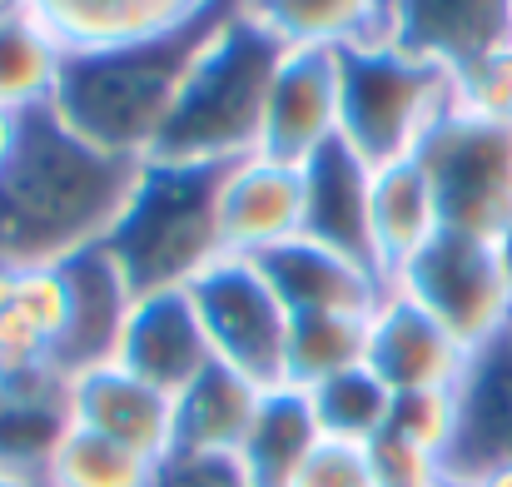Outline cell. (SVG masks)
Masks as SVG:
<instances>
[{
	"mask_svg": "<svg viewBox=\"0 0 512 487\" xmlns=\"http://www.w3.org/2000/svg\"><path fill=\"white\" fill-rule=\"evenodd\" d=\"M135 169V160H115L65 130L50 105L30 110L0 169V264L45 269L100 244L125 209Z\"/></svg>",
	"mask_w": 512,
	"mask_h": 487,
	"instance_id": "cell-1",
	"label": "cell"
},
{
	"mask_svg": "<svg viewBox=\"0 0 512 487\" xmlns=\"http://www.w3.org/2000/svg\"><path fill=\"white\" fill-rule=\"evenodd\" d=\"M244 5L249 0H209L189 20L150 40L65 55V70L50 100L55 120L115 160H150L194 60Z\"/></svg>",
	"mask_w": 512,
	"mask_h": 487,
	"instance_id": "cell-2",
	"label": "cell"
},
{
	"mask_svg": "<svg viewBox=\"0 0 512 487\" xmlns=\"http://www.w3.org/2000/svg\"><path fill=\"white\" fill-rule=\"evenodd\" d=\"M284 45L249 15V5L204 45L150 160L170 164H239L259 155L264 105L284 65Z\"/></svg>",
	"mask_w": 512,
	"mask_h": 487,
	"instance_id": "cell-3",
	"label": "cell"
},
{
	"mask_svg": "<svg viewBox=\"0 0 512 487\" xmlns=\"http://www.w3.org/2000/svg\"><path fill=\"white\" fill-rule=\"evenodd\" d=\"M219 184L224 164L140 160L125 209L105 234V249L120 259L135 299L189 289L214 259H224Z\"/></svg>",
	"mask_w": 512,
	"mask_h": 487,
	"instance_id": "cell-4",
	"label": "cell"
},
{
	"mask_svg": "<svg viewBox=\"0 0 512 487\" xmlns=\"http://www.w3.org/2000/svg\"><path fill=\"white\" fill-rule=\"evenodd\" d=\"M339 140L363 164L413 160L458 110V75L398 50L393 40L339 50Z\"/></svg>",
	"mask_w": 512,
	"mask_h": 487,
	"instance_id": "cell-5",
	"label": "cell"
},
{
	"mask_svg": "<svg viewBox=\"0 0 512 487\" xmlns=\"http://www.w3.org/2000/svg\"><path fill=\"white\" fill-rule=\"evenodd\" d=\"M413 304H423L468 353L488 348L512 328V289L498 264L493 239L443 229L418 259H408L393 279Z\"/></svg>",
	"mask_w": 512,
	"mask_h": 487,
	"instance_id": "cell-6",
	"label": "cell"
},
{
	"mask_svg": "<svg viewBox=\"0 0 512 487\" xmlns=\"http://www.w3.org/2000/svg\"><path fill=\"white\" fill-rule=\"evenodd\" d=\"M438 189L443 229L498 239L512 224V125L453 110L418 150Z\"/></svg>",
	"mask_w": 512,
	"mask_h": 487,
	"instance_id": "cell-7",
	"label": "cell"
},
{
	"mask_svg": "<svg viewBox=\"0 0 512 487\" xmlns=\"http://www.w3.org/2000/svg\"><path fill=\"white\" fill-rule=\"evenodd\" d=\"M189 299L199 309L204 338L214 348V363L234 368L254 388L284 383V348H289V309L269 289L254 259L224 254L214 259L194 284Z\"/></svg>",
	"mask_w": 512,
	"mask_h": 487,
	"instance_id": "cell-8",
	"label": "cell"
},
{
	"mask_svg": "<svg viewBox=\"0 0 512 487\" xmlns=\"http://www.w3.org/2000/svg\"><path fill=\"white\" fill-rule=\"evenodd\" d=\"M473 353L438 324L423 304L388 284L378 309L368 314V368L398 393H433L458 388L468 378Z\"/></svg>",
	"mask_w": 512,
	"mask_h": 487,
	"instance_id": "cell-9",
	"label": "cell"
},
{
	"mask_svg": "<svg viewBox=\"0 0 512 487\" xmlns=\"http://www.w3.org/2000/svg\"><path fill=\"white\" fill-rule=\"evenodd\" d=\"M60 279H65V333L55 343V368L65 378H75L85 368L115 363L120 333L130 319V304H135V289H130L120 259L100 239V244L70 254L60 264Z\"/></svg>",
	"mask_w": 512,
	"mask_h": 487,
	"instance_id": "cell-10",
	"label": "cell"
},
{
	"mask_svg": "<svg viewBox=\"0 0 512 487\" xmlns=\"http://www.w3.org/2000/svg\"><path fill=\"white\" fill-rule=\"evenodd\" d=\"M339 100V50H289L264 105L259 155L284 164L319 155L329 140H339Z\"/></svg>",
	"mask_w": 512,
	"mask_h": 487,
	"instance_id": "cell-11",
	"label": "cell"
},
{
	"mask_svg": "<svg viewBox=\"0 0 512 487\" xmlns=\"http://www.w3.org/2000/svg\"><path fill=\"white\" fill-rule=\"evenodd\" d=\"M219 234L224 254L259 259L304 234V169L269 155L224 164L219 184Z\"/></svg>",
	"mask_w": 512,
	"mask_h": 487,
	"instance_id": "cell-12",
	"label": "cell"
},
{
	"mask_svg": "<svg viewBox=\"0 0 512 487\" xmlns=\"http://www.w3.org/2000/svg\"><path fill=\"white\" fill-rule=\"evenodd\" d=\"M388 40L463 75L512 45V0H388Z\"/></svg>",
	"mask_w": 512,
	"mask_h": 487,
	"instance_id": "cell-13",
	"label": "cell"
},
{
	"mask_svg": "<svg viewBox=\"0 0 512 487\" xmlns=\"http://www.w3.org/2000/svg\"><path fill=\"white\" fill-rule=\"evenodd\" d=\"M115 363L130 368L135 378L165 388L170 398H179L209 363L214 348L204 338L199 309L189 299V289H160V294H140L130 304V319L120 333Z\"/></svg>",
	"mask_w": 512,
	"mask_h": 487,
	"instance_id": "cell-14",
	"label": "cell"
},
{
	"mask_svg": "<svg viewBox=\"0 0 512 487\" xmlns=\"http://www.w3.org/2000/svg\"><path fill=\"white\" fill-rule=\"evenodd\" d=\"M259 274L279 294V304L294 314H373L378 299L388 294V279L373 274L368 264L348 259L339 249H324L319 239L299 234L279 249H264Z\"/></svg>",
	"mask_w": 512,
	"mask_h": 487,
	"instance_id": "cell-15",
	"label": "cell"
},
{
	"mask_svg": "<svg viewBox=\"0 0 512 487\" xmlns=\"http://www.w3.org/2000/svg\"><path fill=\"white\" fill-rule=\"evenodd\" d=\"M70 423L115 438L155 463L174 453V398L120 363H100L70 378Z\"/></svg>",
	"mask_w": 512,
	"mask_h": 487,
	"instance_id": "cell-16",
	"label": "cell"
},
{
	"mask_svg": "<svg viewBox=\"0 0 512 487\" xmlns=\"http://www.w3.org/2000/svg\"><path fill=\"white\" fill-rule=\"evenodd\" d=\"M304 169V234L324 249H339L348 259H373V229H368V194H373V164H363L343 140H329L319 155L299 164Z\"/></svg>",
	"mask_w": 512,
	"mask_h": 487,
	"instance_id": "cell-17",
	"label": "cell"
},
{
	"mask_svg": "<svg viewBox=\"0 0 512 487\" xmlns=\"http://www.w3.org/2000/svg\"><path fill=\"white\" fill-rule=\"evenodd\" d=\"M512 463V328L473 353L468 378L458 383V443L448 458L453 483Z\"/></svg>",
	"mask_w": 512,
	"mask_h": 487,
	"instance_id": "cell-18",
	"label": "cell"
},
{
	"mask_svg": "<svg viewBox=\"0 0 512 487\" xmlns=\"http://www.w3.org/2000/svg\"><path fill=\"white\" fill-rule=\"evenodd\" d=\"M70 428V378L45 363L30 373H0V468L40 483L55 443Z\"/></svg>",
	"mask_w": 512,
	"mask_h": 487,
	"instance_id": "cell-19",
	"label": "cell"
},
{
	"mask_svg": "<svg viewBox=\"0 0 512 487\" xmlns=\"http://www.w3.org/2000/svg\"><path fill=\"white\" fill-rule=\"evenodd\" d=\"M368 229H373V259L378 274L393 284L408 259H418L438 234H443V209L438 189L428 179L423 160H393L373 169V194H368Z\"/></svg>",
	"mask_w": 512,
	"mask_h": 487,
	"instance_id": "cell-20",
	"label": "cell"
},
{
	"mask_svg": "<svg viewBox=\"0 0 512 487\" xmlns=\"http://www.w3.org/2000/svg\"><path fill=\"white\" fill-rule=\"evenodd\" d=\"M199 5L209 0H25V10L65 45V55L150 40L189 20Z\"/></svg>",
	"mask_w": 512,
	"mask_h": 487,
	"instance_id": "cell-21",
	"label": "cell"
},
{
	"mask_svg": "<svg viewBox=\"0 0 512 487\" xmlns=\"http://www.w3.org/2000/svg\"><path fill=\"white\" fill-rule=\"evenodd\" d=\"M284 50H353L388 40V0H249Z\"/></svg>",
	"mask_w": 512,
	"mask_h": 487,
	"instance_id": "cell-22",
	"label": "cell"
},
{
	"mask_svg": "<svg viewBox=\"0 0 512 487\" xmlns=\"http://www.w3.org/2000/svg\"><path fill=\"white\" fill-rule=\"evenodd\" d=\"M259 393L224 363H209L179 398H174V448L179 453H239L254 423Z\"/></svg>",
	"mask_w": 512,
	"mask_h": 487,
	"instance_id": "cell-23",
	"label": "cell"
},
{
	"mask_svg": "<svg viewBox=\"0 0 512 487\" xmlns=\"http://www.w3.org/2000/svg\"><path fill=\"white\" fill-rule=\"evenodd\" d=\"M319 438L324 433H319L309 393L279 383V388L259 393V408H254V423L244 433L239 463L254 478V487H289V478L304 468V458L319 448Z\"/></svg>",
	"mask_w": 512,
	"mask_h": 487,
	"instance_id": "cell-24",
	"label": "cell"
},
{
	"mask_svg": "<svg viewBox=\"0 0 512 487\" xmlns=\"http://www.w3.org/2000/svg\"><path fill=\"white\" fill-rule=\"evenodd\" d=\"M65 70V45L25 10H5L0 15V105L15 115L45 110L55 100Z\"/></svg>",
	"mask_w": 512,
	"mask_h": 487,
	"instance_id": "cell-25",
	"label": "cell"
},
{
	"mask_svg": "<svg viewBox=\"0 0 512 487\" xmlns=\"http://www.w3.org/2000/svg\"><path fill=\"white\" fill-rule=\"evenodd\" d=\"M368 363V314H294L284 348V383L319 388Z\"/></svg>",
	"mask_w": 512,
	"mask_h": 487,
	"instance_id": "cell-26",
	"label": "cell"
},
{
	"mask_svg": "<svg viewBox=\"0 0 512 487\" xmlns=\"http://www.w3.org/2000/svg\"><path fill=\"white\" fill-rule=\"evenodd\" d=\"M155 468V458L70 423L45 463L40 487H155Z\"/></svg>",
	"mask_w": 512,
	"mask_h": 487,
	"instance_id": "cell-27",
	"label": "cell"
},
{
	"mask_svg": "<svg viewBox=\"0 0 512 487\" xmlns=\"http://www.w3.org/2000/svg\"><path fill=\"white\" fill-rule=\"evenodd\" d=\"M309 403H314V418H319V433L324 438H339V443H373L388 418H393V388L363 363V368H348L339 378L309 388Z\"/></svg>",
	"mask_w": 512,
	"mask_h": 487,
	"instance_id": "cell-28",
	"label": "cell"
},
{
	"mask_svg": "<svg viewBox=\"0 0 512 487\" xmlns=\"http://www.w3.org/2000/svg\"><path fill=\"white\" fill-rule=\"evenodd\" d=\"M388 433L438 453L443 463L453 458L458 443V388H433V393H398L393 398V418Z\"/></svg>",
	"mask_w": 512,
	"mask_h": 487,
	"instance_id": "cell-29",
	"label": "cell"
},
{
	"mask_svg": "<svg viewBox=\"0 0 512 487\" xmlns=\"http://www.w3.org/2000/svg\"><path fill=\"white\" fill-rule=\"evenodd\" d=\"M368 453H373V473L383 487H453V473L438 453H428L388 428L368 443Z\"/></svg>",
	"mask_w": 512,
	"mask_h": 487,
	"instance_id": "cell-30",
	"label": "cell"
},
{
	"mask_svg": "<svg viewBox=\"0 0 512 487\" xmlns=\"http://www.w3.org/2000/svg\"><path fill=\"white\" fill-rule=\"evenodd\" d=\"M10 309L50 338V358H55V343L65 333V279H60V264H45V269H20L15 274V299Z\"/></svg>",
	"mask_w": 512,
	"mask_h": 487,
	"instance_id": "cell-31",
	"label": "cell"
},
{
	"mask_svg": "<svg viewBox=\"0 0 512 487\" xmlns=\"http://www.w3.org/2000/svg\"><path fill=\"white\" fill-rule=\"evenodd\" d=\"M289 487H383L373 473V453L363 443L319 438V448L304 458V468L289 478Z\"/></svg>",
	"mask_w": 512,
	"mask_h": 487,
	"instance_id": "cell-32",
	"label": "cell"
},
{
	"mask_svg": "<svg viewBox=\"0 0 512 487\" xmlns=\"http://www.w3.org/2000/svg\"><path fill=\"white\" fill-rule=\"evenodd\" d=\"M458 110L512 125V45L493 50L488 60H478L473 70L458 75Z\"/></svg>",
	"mask_w": 512,
	"mask_h": 487,
	"instance_id": "cell-33",
	"label": "cell"
},
{
	"mask_svg": "<svg viewBox=\"0 0 512 487\" xmlns=\"http://www.w3.org/2000/svg\"><path fill=\"white\" fill-rule=\"evenodd\" d=\"M155 487H254L239 453H179L160 458Z\"/></svg>",
	"mask_w": 512,
	"mask_h": 487,
	"instance_id": "cell-34",
	"label": "cell"
},
{
	"mask_svg": "<svg viewBox=\"0 0 512 487\" xmlns=\"http://www.w3.org/2000/svg\"><path fill=\"white\" fill-rule=\"evenodd\" d=\"M20 125H25V115H15V110H5V105H0V169L10 164L15 145H20Z\"/></svg>",
	"mask_w": 512,
	"mask_h": 487,
	"instance_id": "cell-35",
	"label": "cell"
},
{
	"mask_svg": "<svg viewBox=\"0 0 512 487\" xmlns=\"http://www.w3.org/2000/svg\"><path fill=\"white\" fill-rule=\"evenodd\" d=\"M458 487H512V463H493V468L473 473L468 483H458Z\"/></svg>",
	"mask_w": 512,
	"mask_h": 487,
	"instance_id": "cell-36",
	"label": "cell"
},
{
	"mask_svg": "<svg viewBox=\"0 0 512 487\" xmlns=\"http://www.w3.org/2000/svg\"><path fill=\"white\" fill-rule=\"evenodd\" d=\"M493 249H498V264H503V274H508V289H512V224L493 239Z\"/></svg>",
	"mask_w": 512,
	"mask_h": 487,
	"instance_id": "cell-37",
	"label": "cell"
},
{
	"mask_svg": "<svg viewBox=\"0 0 512 487\" xmlns=\"http://www.w3.org/2000/svg\"><path fill=\"white\" fill-rule=\"evenodd\" d=\"M0 487H40V483H30V478H15V473H5V468H0Z\"/></svg>",
	"mask_w": 512,
	"mask_h": 487,
	"instance_id": "cell-38",
	"label": "cell"
},
{
	"mask_svg": "<svg viewBox=\"0 0 512 487\" xmlns=\"http://www.w3.org/2000/svg\"><path fill=\"white\" fill-rule=\"evenodd\" d=\"M15 5H25V0H0V15H5V10H15Z\"/></svg>",
	"mask_w": 512,
	"mask_h": 487,
	"instance_id": "cell-39",
	"label": "cell"
},
{
	"mask_svg": "<svg viewBox=\"0 0 512 487\" xmlns=\"http://www.w3.org/2000/svg\"><path fill=\"white\" fill-rule=\"evenodd\" d=\"M453 487H458V483H453Z\"/></svg>",
	"mask_w": 512,
	"mask_h": 487,
	"instance_id": "cell-40",
	"label": "cell"
}]
</instances>
